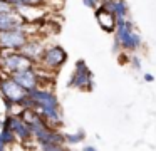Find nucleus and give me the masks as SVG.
<instances>
[{
  "instance_id": "nucleus-12",
  "label": "nucleus",
  "mask_w": 156,
  "mask_h": 151,
  "mask_svg": "<svg viewBox=\"0 0 156 151\" xmlns=\"http://www.w3.org/2000/svg\"><path fill=\"white\" fill-rule=\"evenodd\" d=\"M25 20L22 19V15L19 13V10H10V12H0V32L9 29H15L20 27Z\"/></svg>"
},
{
  "instance_id": "nucleus-9",
  "label": "nucleus",
  "mask_w": 156,
  "mask_h": 151,
  "mask_svg": "<svg viewBox=\"0 0 156 151\" xmlns=\"http://www.w3.org/2000/svg\"><path fill=\"white\" fill-rule=\"evenodd\" d=\"M7 123H9V126H10V129L15 133L17 141L27 143V141L34 139V138H32V131H30V128H29V124L25 123V121H22L20 116L7 114Z\"/></svg>"
},
{
  "instance_id": "nucleus-16",
  "label": "nucleus",
  "mask_w": 156,
  "mask_h": 151,
  "mask_svg": "<svg viewBox=\"0 0 156 151\" xmlns=\"http://www.w3.org/2000/svg\"><path fill=\"white\" fill-rule=\"evenodd\" d=\"M10 10H14V7L7 0H0V12H10Z\"/></svg>"
},
{
  "instance_id": "nucleus-20",
  "label": "nucleus",
  "mask_w": 156,
  "mask_h": 151,
  "mask_svg": "<svg viewBox=\"0 0 156 151\" xmlns=\"http://www.w3.org/2000/svg\"><path fill=\"white\" fill-rule=\"evenodd\" d=\"M5 149V144H4V141H2V138H0V151H4Z\"/></svg>"
},
{
  "instance_id": "nucleus-11",
  "label": "nucleus",
  "mask_w": 156,
  "mask_h": 151,
  "mask_svg": "<svg viewBox=\"0 0 156 151\" xmlns=\"http://www.w3.org/2000/svg\"><path fill=\"white\" fill-rule=\"evenodd\" d=\"M96 19H98V23L102 30H106V32H114L116 20L118 19H116V15L111 10H108L102 5H98L96 7Z\"/></svg>"
},
{
  "instance_id": "nucleus-8",
  "label": "nucleus",
  "mask_w": 156,
  "mask_h": 151,
  "mask_svg": "<svg viewBox=\"0 0 156 151\" xmlns=\"http://www.w3.org/2000/svg\"><path fill=\"white\" fill-rule=\"evenodd\" d=\"M29 96L34 101L35 109H49V107H61L59 106V99L52 91L42 89V87H35V89L29 91Z\"/></svg>"
},
{
  "instance_id": "nucleus-2",
  "label": "nucleus",
  "mask_w": 156,
  "mask_h": 151,
  "mask_svg": "<svg viewBox=\"0 0 156 151\" xmlns=\"http://www.w3.org/2000/svg\"><path fill=\"white\" fill-rule=\"evenodd\" d=\"M35 66L29 57H25L20 50H9L0 49V70H5L7 74L17 72V70L27 69Z\"/></svg>"
},
{
  "instance_id": "nucleus-14",
  "label": "nucleus",
  "mask_w": 156,
  "mask_h": 151,
  "mask_svg": "<svg viewBox=\"0 0 156 151\" xmlns=\"http://www.w3.org/2000/svg\"><path fill=\"white\" fill-rule=\"evenodd\" d=\"M84 131L82 129H79V131H76V133H72V134H64V141L66 143H79V141H82L84 139Z\"/></svg>"
},
{
  "instance_id": "nucleus-15",
  "label": "nucleus",
  "mask_w": 156,
  "mask_h": 151,
  "mask_svg": "<svg viewBox=\"0 0 156 151\" xmlns=\"http://www.w3.org/2000/svg\"><path fill=\"white\" fill-rule=\"evenodd\" d=\"M64 144H57V143H44L41 144V149H45V151H52V149H62Z\"/></svg>"
},
{
  "instance_id": "nucleus-19",
  "label": "nucleus",
  "mask_w": 156,
  "mask_h": 151,
  "mask_svg": "<svg viewBox=\"0 0 156 151\" xmlns=\"http://www.w3.org/2000/svg\"><path fill=\"white\" fill-rule=\"evenodd\" d=\"M144 81H146V82H153V81H154V77H153L151 74H144Z\"/></svg>"
},
{
  "instance_id": "nucleus-13",
  "label": "nucleus",
  "mask_w": 156,
  "mask_h": 151,
  "mask_svg": "<svg viewBox=\"0 0 156 151\" xmlns=\"http://www.w3.org/2000/svg\"><path fill=\"white\" fill-rule=\"evenodd\" d=\"M99 5H102L108 10H111L116 15V19L128 17V3H126L124 0H101Z\"/></svg>"
},
{
  "instance_id": "nucleus-1",
  "label": "nucleus",
  "mask_w": 156,
  "mask_h": 151,
  "mask_svg": "<svg viewBox=\"0 0 156 151\" xmlns=\"http://www.w3.org/2000/svg\"><path fill=\"white\" fill-rule=\"evenodd\" d=\"M116 45H119V49L122 50H138L143 45V39L138 32L134 30L131 20H128L126 17L116 20Z\"/></svg>"
},
{
  "instance_id": "nucleus-3",
  "label": "nucleus",
  "mask_w": 156,
  "mask_h": 151,
  "mask_svg": "<svg viewBox=\"0 0 156 151\" xmlns=\"http://www.w3.org/2000/svg\"><path fill=\"white\" fill-rule=\"evenodd\" d=\"M29 34L20 27L0 32V49H9V50H19L25 42L29 40Z\"/></svg>"
},
{
  "instance_id": "nucleus-21",
  "label": "nucleus",
  "mask_w": 156,
  "mask_h": 151,
  "mask_svg": "<svg viewBox=\"0 0 156 151\" xmlns=\"http://www.w3.org/2000/svg\"><path fill=\"white\" fill-rule=\"evenodd\" d=\"M84 149H87V151H94L96 148H94V146H84Z\"/></svg>"
},
{
  "instance_id": "nucleus-5",
  "label": "nucleus",
  "mask_w": 156,
  "mask_h": 151,
  "mask_svg": "<svg viewBox=\"0 0 156 151\" xmlns=\"http://www.w3.org/2000/svg\"><path fill=\"white\" fill-rule=\"evenodd\" d=\"M9 76H10L19 86L24 87L27 92L32 89H35V87H41V84H42V76H41V72L35 69V66L17 70V72H12V74H9Z\"/></svg>"
},
{
  "instance_id": "nucleus-10",
  "label": "nucleus",
  "mask_w": 156,
  "mask_h": 151,
  "mask_svg": "<svg viewBox=\"0 0 156 151\" xmlns=\"http://www.w3.org/2000/svg\"><path fill=\"white\" fill-rule=\"evenodd\" d=\"M19 50H20L25 57H29V59H30L34 64H39V60H41L42 54H44V50H45V45H44V42H42V40L29 37V40Z\"/></svg>"
},
{
  "instance_id": "nucleus-6",
  "label": "nucleus",
  "mask_w": 156,
  "mask_h": 151,
  "mask_svg": "<svg viewBox=\"0 0 156 151\" xmlns=\"http://www.w3.org/2000/svg\"><path fill=\"white\" fill-rule=\"evenodd\" d=\"M0 94H2V97H7V99H10L12 102H15L19 106L20 101L27 96V91L22 86H19L9 74L4 77L2 72H0Z\"/></svg>"
},
{
  "instance_id": "nucleus-22",
  "label": "nucleus",
  "mask_w": 156,
  "mask_h": 151,
  "mask_svg": "<svg viewBox=\"0 0 156 151\" xmlns=\"http://www.w3.org/2000/svg\"><path fill=\"white\" fill-rule=\"evenodd\" d=\"M0 97H2V94H0Z\"/></svg>"
},
{
  "instance_id": "nucleus-17",
  "label": "nucleus",
  "mask_w": 156,
  "mask_h": 151,
  "mask_svg": "<svg viewBox=\"0 0 156 151\" xmlns=\"http://www.w3.org/2000/svg\"><path fill=\"white\" fill-rule=\"evenodd\" d=\"M129 62H131V66L134 67V69H141V59L136 56H131L129 57Z\"/></svg>"
},
{
  "instance_id": "nucleus-4",
  "label": "nucleus",
  "mask_w": 156,
  "mask_h": 151,
  "mask_svg": "<svg viewBox=\"0 0 156 151\" xmlns=\"http://www.w3.org/2000/svg\"><path fill=\"white\" fill-rule=\"evenodd\" d=\"M66 62H67V52L61 45H52L44 50L41 60H39V66L45 67L49 70H57Z\"/></svg>"
},
{
  "instance_id": "nucleus-18",
  "label": "nucleus",
  "mask_w": 156,
  "mask_h": 151,
  "mask_svg": "<svg viewBox=\"0 0 156 151\" xmlns=\"http://www.w3.org/2000/svg\"><path fill=\"white\" fill-rule=\"evenodd\" d=\"M82 2H84L87 7H91V9H96V7L101 3V0H82Z\"/></svg>"
},
{
  "instance_id": "nucleus-7",
  "label": "nucleus",
  "mask_w": 156,
  "mask_h": 151,
  "mask_svg": "<svg viewBox=\"0 0 156 151\" xmlns=\"http://www.w3.org/2000/svg\"><path fill=\"white\" fill-rule=\"evenodd\" d=\"M69 86L76 87V89H82V91L92 89V86H94L92 74L89 70V67L86 66L84 60H77L76 62V69H74V74L71 76V79H69Z\"/></svg>"
}]
</instances>
